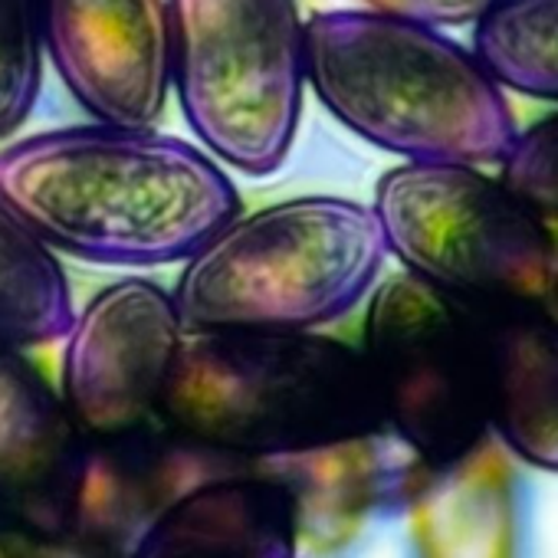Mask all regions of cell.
<instances>
[{
    "instance_id": "8",
    "label": "cell",
    "mask_w": 558,
    "mask_h": 558,
    "mask_svg": "<svg viewBox=\"0 0 558 558\" xmlns=\"http://www.w3.org/2000/svg\"><path fill=\"white\" fill-rule=\"evenodd\" d=\"M187 329L174 293L125 276L102 287L63 336L60 395L86 437H109L155 421L158 398Z\"/></svg>"
},
{
    "instance_id": "7",
    "label": "cell",
    "mask_w": 558,
    "mask_h": 558,
    "mask_svg": "<svg viewBox=\"0 0 558 558\" xmlns=\"http://www.w3.org/2000/svg\"><path fill=\"white\" fill-rule=\"evenodd\" d=\"M362 359L385 424L427 466H447L489 437V329L483 310L401 269L368 293Z\"/></svg>"
},
{
    "instance_id": "15",
    "label": "cell",
    "mask_w": 558,
    "mask_h": 558,
    "mask_svg": "<svg viewBox=\"0 0 558 558\" xmlns=\"http://www.w3.org/2000/svg\"><path fill=\"white\" fill-rule=\"evenodd\" d=\"M489 329V434L525 466L558 473V313L499 310Z\"/></svg>"
},
{
    "instance_id": "2",
    "label": "cell",
    "mask_w": 558,
    "mask_h": 558,
    "mask_svg": "<svg viewBox=\"0 0 558 558\" xmlns=\"http://www.w3.org/2000/svg\"><path fill=\"white\" fill-rule=\"evenodd\" d=\"M306 86L342 129L404 161L499 165L519 135L506 89L473 50L359 8L306 21Z\"/></svg>"
},
{
    "instance_id": "4",
    "label": "cell",
    "mask_w": 558,
    "mask_h": 558,
    "mask_svg": "<svg viewBox=\"0 0 558 558\" xmlns=\"http://www.w3.org/2000/svg\"><path fill=\"white\" fill-rule=\"evenodd\" d=\"M385 259L368 204L306 194L240 210L184 259L171 293L187 332H319L368 300Z\"/></svg>"
},
{
    "instance_id": "21",
    "label": "cell",
    "mask_w": 558,
    "mask_h": 558,
    "mask_svg": "<svg viewBox=\"0 0 558 558\" xmlns=\"http://www.w3.org/2000/svg\"><path fill=\"white\" fill-rule=\"evenodd\" d=\"M0 558H17V548H14V538L0 529Z\"/></svg>"
},
{
    "instance_id": "10",
    "label": "cell",
    "mask_w": 558,
    "mask_h": 558,
    "mask_svg": "<svg viewBox=\"0 0 558 558\" xmlns=\"http://www.w3.org/2000/svg\"><path fill=\"white\" fill-rule=\"evenodd\" d=\"M243 470H250L246 460L191 444L158 417L122 434L86 437L63 542L80 558H129L174 499Z\"/></svg>"
},
{
    "instance_id": "3",
    "label": "cell",
    "mask_w": 558,
    "mask_h": 558,
    "mask_svg": "<svg viewBox=\"0 0 558 558\" xmlns=\"http://www.w3.org/2000/svg\"><path fill=\"white\" fill-rule=\"evenodd\" d=\"M155 417L246 463L388 427L362 349L323 332H187Z\"/></svg>"
},
{
    "instance_id": "11",
    "label": "cell",
    "mask_w": 558,
    "mask_h": 558,
    "mask_svg": "<svg viewBox=\"0 0 558 558\" xmlns=\"http://www.w3.org/2000/svg\"><path fill=\"white\" fill-rule=\"evenodd\" d=\"M290 493L300 558H342L372 522L404 515L430 470L391 427L300 453L250 460Z\"/></svg>"
},
{
    "instance_id": "18",
    "label": "cell",
    "mask_w": 558,
    "mask_h": 558,
    "mask_svg": "<svg viewBox=\"0 0 558 558\" xmlns=\"http://www.w3.org/2000/svg\"><path fill=\"white\" fill-rule=\"evenodd\" d=\"M40 86L44 37L37 0H0V142L31 122Z\"/></svg>"
},
{
    "instance_id": "13",
    "label": "cell",
    "mask_w": 558,
    "mask_h": 558,
    "mask_svg": "<svg viewBox=\"0 0 558 558\" xmlns=\"http://www.w3.org/2000/svg\"><path fill=\"white\" fill-rule=\"evenodd\" d=\"M404 515L411 558H532V486L493 434L430 470Z\"/></svg>"
},
{
    "instance_id": "16",
    "label": "cell",
    "mask_w": 558,
    "mask_h": 558,
    "mask_svg": "<svg viewBox=\"0 0 558 558\" xmlns=\"http://www.w3.org/2000/svg\"><path fill=\"white\" fill-rule=\"evenodd\" d=\"M73 319V287L57 250L0 201V345H53Z\"/></svg>"
},
{
    "instance_id": "14",
    "label": "cell",
    "mask_w": 558,
    "mask_h": 558,
    "mask_svg": "<svg viewBox=\"0 0 558 558\" xmlns=\"http://www.w3.org/2000/svg\"><path fill=\"white\" fill-rule=\"evenodd\" d=\"M129 558H300L290 493L253 470L207 480L174 499Z\"/></svg>"
},
{
    "instance_id": "12",
    "label": "cell",
    "mask_w": 558,
    "mask_h": 558,
    "mask_svg": "<svg viewBox=\"0 0 558 558\" xmlns=\"http://www.w3.org/2000/svg\"><path fill=\"white\" fill-rule=\"evenodd\" d=\"M83 453L86 434L63 395L24 349L0 345V529L63 542Z\"/></svg>"
},
{
    "instance_id": "17",
    "label": "cell",
    "mask_w": 558,
    "mask_h": 558,
    "mask_svg": "<svg viewBox=\"0 0 558 558\" xmlns=\"http://www.w3.org/2000/svg\"><path fill=\"white\" fill-rule=\"evenodd\" d=\"M473 27V53L502 89L558 102V0H493Z\"/></svg>"
},
{
    "instance_id": "1",
    "label": "cell",
    "mask_w": 558,
    "mask_h": 558,
    "mask_svg": "<svg viewBox=\"0 0 558 558\" xmlns=\"http://www.w3.org/2000/svg\"><path fill=\"white\" fill-rule=\"evenodd\" d=\"M0 201L57 253L135 269L184 263L243 210L197 142L96 119L0 148Z\"/></svg>"
},
{
    "instance_id": "19",
    "label": "cell",
    "mask_w": 558,
    "mask_h": 558,
    "mask_svg": "<svg viewBox=\"0 0 558 558\" xmlns=\"http://www.w3.org/2000/svg\"><path fill=\"white\" fill-rule=\"evenodd\" d=\"M499 168V178L558 230V112L519 129Z\"/></svg>"
},
{
    "instance_id": "20",
    "label": "cell",
    "mask_w": 558,
    "mask_h": 558,
    "mask_svg": "<svg viewBox=\"0 0 558 558\" xmlns=\"http://www.w3.org/2000/svg\"><path fill=\"white\" fill-rule=\"evenodd\" d=\"M359 11H372L395 21L427 24V27H463L476 24V17L493 0H352Z\"/></svg>"
},
{
    "instance_id": "6",
    "label": "cell",
    "mask_w": 558,
    "mask_h": 558,
    "mask_svg": "<svg viewBox=\"0 0 558 558\" xmlns=\"http://www.w3.org/2000/svg\"><path fill=\"white\" fill-rule=\"evenodd\" d=\"M388 256L434 290L476 306L558 313V230L476 165L404 161L372 204Z\"/></svg>"
},
{
    "instance_id": "9",
    "label": "cell",
    "mask_w": 558,
    "mask_h": 558,
    "mask_svg": "<svg viewBox=\"0 0 558 558\" xmlns=\"http://www.w3.org/2000/svg\"><path fill=\"white\" fill-rule=\"evenodd\" d=\"M37 8L44 57L89 119H161L171 96L168 0H37Z\"/></svg>"
},
{
    "instance_id": "5",
    "label": "cell",
    "mask_w": 558,
    "mask_h": 558,
    "mask_svg": "<svg viewBox=\"0 0 558 558\" xmlns=\"http://www.w3.org/2000/svg\"><path fill=\"white\" fill-rule=\"evenodd\" d=\"M171 93L197 145L246 178L296 148L306 21L296 0H168Z\"/></svg>"
}]
</instances>
